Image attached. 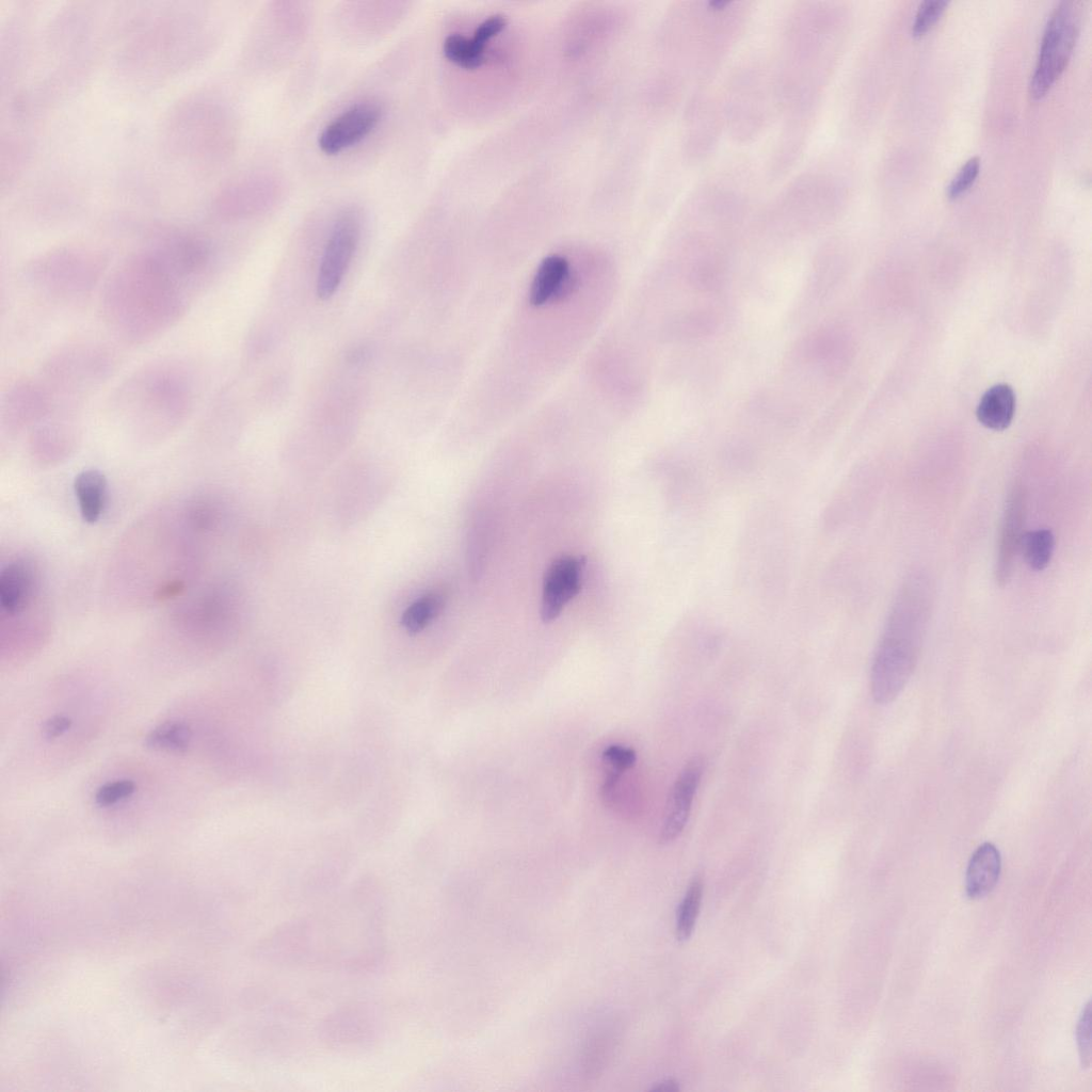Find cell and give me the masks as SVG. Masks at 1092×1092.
Returning a JSON list of instances; mask_svg holds the SVG:
<instances>
[{"instance_id": "5b68a950", "label": "cell", "mask_w": 1092, "mask_h": 1092, "mask_svg": "<svg viewBox=\"0 0 1092 1092\" xmlns=\"http://www.w3.org/2000/svg\"><path fill=\"white\" fill-rule=\"evenodd\" d=\"M841 200V189L828 168H814L791 178L760 215L762 230L797 237L828 226Z\"/></svg>"}, {"instance_id": "e0dca14e", "label": "cell", "mask_w": 1092, "mask_h": 1092, "mask_svg": "<svg viewBox=\"0 0 1092 1092\" xmlns=\"http://www.w3.org/2000/svg\"><path fill=\"white\" fill-rule=\"evenodd\" d=\"M37 583L35 569L30 563L15 561L6 565L0 575L2 609L11 615L23 611L34 599Z\"/></svg>"}, {"instance_id": "277c9868", "label": "cell", "mask_w": 1092, "mask_h": 1092, "mask_svg": "<svg viewBox=\"0 0 1092 1092\" xmlns=\"http://www.w3.org/2000/svg\"><path fill=\"white\" fill-rule=\"evenodd\" d=\"M932 585L921 573L902 584L874 653L870 689L879 704L894 701L909 681L931 614Z\"/></svg>"}, {"instance_id": "30bf717a", "label": "cell", "mask_w": 1092, "mask_h": 1092, "mask_svg": "<svg viewBox=\"0 0 1092 1092\" xmlns=\"http://www.w3.org/2000/svg\"><path fill=\"white\" fill-rule=\"evenodd\" d=\"M359 237V215L353 210L342 212L332 227L321 258L316 286L319 299L328 300L337 291L355 254Z\"/></svg>"}, {"instance_id": "cb8c5ba5", "label": "cell", "mask_w": 1092, "mask_h": 1092, "mask_svg": "<svg viewBox=\"0 0 1092 1092\" xmlns=\"http://www.w3.org/2000/svg\"><path fill=\"white\" fill-rule=\"evenodd\" d=\"M447 595L443 591H433L417 599L404 612L402 623L410 632L424 629L443 611Z\"/></svg>"}, {"instance_id": "8fae6325", "label": "cell", "mask_w": 1092, "mask_h": 1092, "mask_svg": "<svg viewBox=\"0 0 1092 1092\" xmlns=\"http://www.w3.org/2000/svg\"><path fill=\"white\" fill-rule=\"evenodd\" d=\"M686 277L698 292H716L725 284L727 261L723 251L706 231L689 235L684 246Z\"/></svg>"}, {"instance_id": "ba28073f", "label": "cell", "mask_w": 1092, "mask_h": 1092, "mask_svg": "<svg viewBox=\"0 0 1092 1092\" xmlns=\"http://www.w3.org/2000/svg\"><path fill=\"white\" fill-rule=\"evenodd\" d=\"M723 133L719 95L708 85L694 89L682 113L681 150L685 161L692 165L705 162L714 152Z\"/></svg>"}, {"instance_id": "4dcf8cb0", "label": "cell", "mask_w": 1092, "mask_h": 1092, "mask_svg": "<svg viewBox=\"0 0 1092 1092\" xmlns=\"http://www.w3.org/2000/svg\"><path fill=\"white\" fill-rule=\"evenodd\" d=\"M980 170V159L978 157L969 158L958 171L954 177L947 186L946 193L948 197L956 198L964 191H966L975 181Z\"/></svg>"}, {"instance_id": "9c48e42d", "label": "cell", "mask_w": 1092, "mask_h": 1092, "mask_svg": "<svg viewBox=\"0 0 1092 1092\" xmlns=\"http://www.w3.org/2000/svg\"><path fill=\"white\" fill-rule=\"evenodd\" d=\"M379 1013L366 1002H352L327 1014L319 1025V1038L339 1050L362 1049L380 1035Z\"/></svg>"}, {"instance_id": "836d02e7", "label": "cell", "mask_w": 1092, "mask_h": 1092, "mask_svg": "<svg viewBox=\"0 0 1092 1092\" xmlns=\"http://www.w3.org/2000/svg\"><path fill=\"white\" fill-rule=\"evenodd\" d=\"M73 720L66 714H54L48 718L42 726V735L47 740L63 736L69 730Z\"/></svg>"}, {"instance_id": "2e32d148", "label": "cell", "mask_w": 1092, "mask_h": 1092, "mask_svg": "<svg viewBox=\"0 0 1092 1092\" xmlns=\"http://www.w3.org/2000/svg\"><path fill=\"white\" fill-rule=\"evenodd\" d=\"M577 285L569 261L561 255L546 257L535 273L529 291V301L542 306L551 301L566 299Z\"/></svg>"}, {"instance_id": "3957f363", "label": "cell", "mask_w": 1092, "mask_h": 1092, "mask_svg": "<svg viewBox=\"0 0 1092 1092\" xmlns=\"http://www.w3.org/2000/svg\"><path fill=\"white\" fill-rule=\"evenodd\" d=\"M751 17L744 1H681L668 21L670 95L679 100L688 87L709 85L740 41Z\"/></svg>"}, {"instance_id": "ac0fdd59", "label": "cell", "mask_w": 1092, "mask_h": 1092, "mask_svg": "<svg viewBox=\"0 0 1092 1092\" xmlns=\"http://www.w3.org/2000/svg\"><path fill=\"white\" fill-rule=\"evenodd\" d=\"M1001 872V855L998 848L985 841L973 852L965 872V893L970 899L989 895L996 886Z\"/></svg>"}, {"instance_id": "d6986e66", "label": "cell", "mask_w": 1092, "mask_h": 1092, "mask_svg": "<svg viewBox=\"0 0 1092 1092\" xmlns=\"http://www.w3.org/2000/svg\"><path fill=\"white\" fill-rule=\"evenodd\" d=\"M838 331L828 324L810 332L801 342L799 352L807 363L819 368L825 376L834 375L842 360Z\"/></svg>"}, {"instance_id": "603a6c76", "label": "cell", "mask_w": 1092, "mask_h": 1092, "mask_svg": "<svg viewBox=\"0 0 1092 1092\" xmlns=\"http://www.w3.org/2000/svg\"><path fill=\"white\" fill-rule=\"evenodd\" d=\"M193 732L183 721H164L155 726L145 737V744L157 751L186 752L192 741Z\"/></svg>"}, {"instance_id": "4fadbf2b", "label": "cell", "mask_w": 1092, "mask_h": 1092, "mask_svg": "<svg viewBox=\"0 0 1092 1092\" xmlns=\"http://www.w3.org/2000/svg\"><path fill=\"white\" fill-rule=\"evenodd\" d=\"M585 560L564 556L555 560L543 579L541 617L544 623L556 620L581 589Z\"/></svg>"}, {"instance_id": "6da1fadb", "label": "cell", "mask_w": 1092, "mask_h": 1092, "mask_svg": "<svg viewBox=\"0 0 1092 1092\" xmlns=\"http://www.w3.org/2000/svg\"><path fill=\"white\" fill-rule=\"evenodd\" d=\"M839 9L826 0L800 1L784 23L773 73L780 122L769 173L785 177L800 161L828 94L841 25Z\"/></svg>"}, {"instance_id": "7402d4cb", "label": "cell", "mask_w": 1092, "mask_h": 1092, "mask_svg": "<svg viewBox=\"0 0 1092 1092\" xmlns=\"http://www.w3.org/2000/svg\"><path fill=\"white\" fill-rule=\"evenodd\" d=\"M74 488L82 518L91 524L97 521L107 500L105 476L96 469L84 470L76 477Z\"/></svg>"}, {"instance_id": "44dd1931", "label": "cell", "mask_w": 1092, "mask_h": 1092, "mask_svg": "<svg viewBox=\"0 0 1092 1092\" xmlns=\"http://www.w3.org/2000/svg\"><path fill=\"white\" fill-rule=\"evenodd\" d=\"M1014 411L1013 389L1007 384H997L989 388L981 397L977 407V418L985 428L1001 431L1010 425Z\"/></svg>"}, {"instance_id": "83f0119b", "label": "cell", "mask_w": 1092, "mask_h": 1092, "mask_svg": "<svg viewBox=\"0 0 1092 1092\" xmlns=\"http://www.w3.org/2000/svg\"><path fill=\"white\" fill-rule=\"evenodd\" d=\"M136 791V784L129 778H117L102 784L94 794L95 805L100 808L115 806L129 798Z\"/></svg>"}, {"instance_id": "52a82bcc", "label": "cell", "mask_w": 1092, "mask_h": 1092, "mask_svg": "<svg viewBox=\"0 0 1092 1092\" xmlns=\"http://www.w3.org/2000/svg\"><path fill=\"white\" fill-rule=\"evenodd\" d=\"M1079 27L1077 4L1061 1L1054 9L1043 31L1038 61L1029 83L1031 97H1042L1062 74L1075 47Z\"/></svg>"}, {"instance_id": "9a60e30c", "label": "cell", "mask_w": 1092, "mask_h": 1092, "mask_svg": "<svg viewBox=\"0 0 1092 1092\" xmlns=\"http://www.w3.org/2000/svg\"><path fill=\"white\" fill-rule=\"evenodd\" d=\"M703 768L702 757L694 756L678 773L671 789L660 828L659 840L661 844L675 840L686 828L701 783Z\"/></svg>"}, {"instance_id": "ffe728a7", "label": "cell", "mask_w": 1092, "mask_h": 1092, "mask_svg": "<svg viewBox=\"0 0 1092 1092\" xmlns=\"http://www.w3.org/2000/svg\"><path fill=\"white\" fill-rule=\"evenodd\" d=\"M718 327V316L710 309L701 308L673 316L665 324L663 334L670 341L687 342L709 337Z\"/></svg>"}, {"instance_id": "8992f818", "label": "cell", "mask_w": 1092, "mask_h": 1092, "mask_svg": "<svg viewBox=\"0 0 1092 1092\" xmlns=\"http://www.w3.org/2000/svg\"><path fill=\"white\" fill-rule=\"evenodd\" d=\"M724 133L738 144H751L776 115L773 73L759 61L738 67L719 94Z\"/></svg>"}, {"instance_id": "e575fe53", "label": "cell", "mask_w": 1092, "mask_h": 1092, "mask_svg": "<svg viewBox=\"0 0 1092 1092\" xmlns=\"http://www.w3.org/2000/svg\"><path fill=\"white\" fill-rule=\"evenodd\" d=\"M649 1090H652V1091H663V1092H674V1091H678L679 1090V1086H678L677 1081L674 1080V1079H665V1080H662L660 1082L655 1083Z\"/></svg>"}, {"instance_id": "d6a6232c", "label": "cell", "mask_w": 1092, "mask_h": 1092, "mask_svg": "<svg viewBox=\"0 0 1092 1092\" xmlns=\"http://www.w3.org/2000/svg\"><path fill=\"white\" fill-rule=\"evenodd\" d=\"M505 25L507 17L503 14H492L477 25L472 38L484 45L487 39L498 33Z\"/></svg>"}, {"instance_id": "7c38bea8", "label": "cell", "mask_w": 1092, "mask_h": 1092, "mask_svg": "<svg viewBox=\"0 0 1092 1092\" xmlns=\"http://www.w3.org/2000/svg\"><path fill=\"white\" fill-rule=\"evenodd\" d=\"M382 109L374 101L352 105L333 118L319 133L318 145L325 155H337L364 140L379 124Z\"/></svg>"}, {"instance_id": "7a4b0ae2", "label": "cell", "mask_w": 1092, "mask_h": 1092, "mask_svg": "<svg viewBox=\"0 0 1092 1092\" xmlns=\"http://www.w3.org/2000/svg\"><path fill=\"white\" fill-rule=\"evenodd\" d=\"M255 956L278 965L374 971L386 957L383 892L374 884L357 885L327 909L268 933Z\"/></svg>"}, {"instance_id": "f546056e", "label": "cell", "mask_w": 1092, "mask_h": 1092, "mask_svg": "<svg viewBox=\"0 0 1092 1092\" xmlns=\"http://www.w3.org/2000/svg\"><path fill=\"white\" fill-rule=\"evenodd\" d=\"M948 3L946 0L922 1L918 6L912 25L913 34L921 35L926 33L941 17Z\"/></svg>"}, {"instance_id": "5bb4252c", "label": "cell", "mask_w": 1092, "mask_h": 1092, "mask_svg": "<svg viewBox=\"0 0 1092 1092\" xmlns=\"http://www.w3.org/2000/svg\"><path fill=\"white\" fill-rule=\"evenodd\" d=\"M1027 513V495L1022 484H1015L1006 500L995 562V580L1003 587L1011 578L1014 562L1021 549Z\"/></svg>"}, {"instance_id": "f1b7e54d", "label": "cell", "mask_w": 1092, "mask_h": 1092, "mask_svg": "<svg viewBox=\"0 0 1092 1092\" xmlns=\"http://www.w3.org/2000/svg\"><path fill=\"white\" fill-rule=\"evenodd\" d=\"M1076 1043L1079 1060L1082 1069L1091 1065V1002L1088 1001L1081 1010L1076 1026Z\"/></svg>"}, {"instance_id": "d4e9b609", "label": "cell", "mask_w": 1092, "mask_h": 1092, "mask_svg": "<svg viewBox=\"0 0 1092 1092\" xmlns=\"http://www.w3.org/2000/svg\"><path fill=\"white\" fill-rule=\"evenodd\" d=\"M445 57L467 68L480 66L486 59L485 45L462 33H450L443 42Z\"/></svg>"}, {"instance_id": "1f68e13d", "label": "cell", "mask_w": 1092, "mask_h": 1092, "mask_svg": "<svg viewBox=\"0 0 1092 1092\" xmlns=\"http://www.w3.org/2000/svg\"><path fill=\"white\" fill-rule=\"evenodd\" d=\"M601 757L610 770H614L620 773H624L626 770L632 768L637 760L635 750L621 744L608 745L603 751Z\"/></svg>"}, {"instance_id": "4316f807", "label": "cell", "mask_w": 1092, "mask_h": 1092, "mask_svg": "<svg viewBox=\"0 0 1092 1092\" xmlns=\"http://www.w3.org/2000/svg\"><path fill=\"white\" fill-rule=\"evenodd\" d=\"M703 893V882L695 877L690 883L688 890L677 910L676 938L678 942H686L690 938L698 915Z\"/></svg>"}, {"instance_id": "484cf974", "label": "cell", "mask_w": 1092, "mask_h": 1092, "mask_svg": "<svg viewBox=\"0 0 1092 1092\" xmlns=\"http://www.w3.org/2000/svg\"><path fill=\"white\" fill-rule=\"evenodd\" d=\"M1021 549L1031 569L1043 571L1053 558L1055 535L1046 528L1028 531L1023 536Z\"/></svg>"}]
</instances>
